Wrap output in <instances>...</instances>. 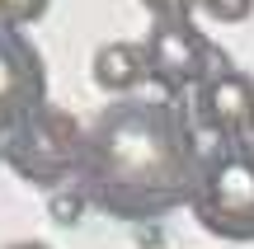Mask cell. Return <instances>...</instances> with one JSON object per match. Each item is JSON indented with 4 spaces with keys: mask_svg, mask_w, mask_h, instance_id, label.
I'll return each instance as SVG.
<instances>
[{
    "mask_svg": "<svg viewBox=\"0 0 254 249\" xmlns=\"http://www.w3.org/2000/svg\"><path fill=\"white\" fill-rule=\"evenodd\" d=\"M189 207L207 235L254 245V137L217 141L212 150H202L198 188Z\"/></svg>",
    "mask_w": 254,
    "mask_h": 249,
    "instance_id": "7a4b0ae2",
    "label": "cell"
},
{
    "mask_svg": "<svg viewBox=\"0 0 254 249\" xmlns=\"http://www.w3.org/2000/svg\"><path fill=\"white\" fill-rule=\"evenodd\" d=\"M47 5H52V0H0V24L28 28V24H38V19L47 14Z\"/></svg>",
    "mask_w": 254,
    "mask_h": 249,
    "instance_id": "9c48e42d",
    "label": "cell"
},
{
    "mask_svg": "<svg viewBox=\"0 0 254 249\" xmlns=\"http://www.w3.org/2000/svg\"><path fill=\"white\" fill-rule=\"evenodd\" d=\"M47 212H52V221H57V226H75L85 212H90V202H85V193H80L75 184H66V188H57V193H52Z\"/></svg>",
    "mask_w": 254,
    "mask_h": 249,
    "instance_id": "ba28073f",
    "label": "cell"
},
{
    "mask_svg": "<svg viewBox=\"0 0 254 249\" xmlns=\"http://www.w3.org/2000/svg\"><path fill=\"white\" fill-rule=\"evenodd\" d=\"M193 122L217 141H250L254 137V75L236 66H217L193 90Z\"/></svg>",
    "mask_w": 254,
    "mask_h": 249,
    "instance_id": "8992f818",
    "label": "cell"
},
{
    "mask_svg": "<svg viewBox=\"0 0 254 249\" xmlns=\"http://www.w3.org/2000/svg\"><path fill=\"white\" fill-rule=\"evenodd\" d=\"M198 169V122L174 99H118L85 127L75 188L104 216L155 221L193 198Z\"/></svg>",
    "mask_w": 254,
    "mask_h": 249,
    "instance_id": "6da1fadb",
    "label": "cell"
},
{
    "mask_svg": "<svg viewBox=\"0 0 254 249\" xmlns=\"http://www.w3.org/2000/svg\"><path fill=\"white\" fill-rule=\"evenodd\" d=\"M47 108V61L24 28L0 24V141Z\"/></svg>",
    "mask_w": 254,
    "mask_h": 249,
    "instance_id": "5b68a950",
    "label": "cell"
},
{
    "mask_svg": "<svg viewBox=\"0 0 254 249\" xmlns=\"http://www.w3.org/2000/svg\"><path fill=\"white\" fill-rule=\"evenodd\" d=\"M146 80V52L136 43H104L94 52V85L104 94H132Z\"/></svg>",
    "mask_w": 254,
    "mask_h": 249,
    "instance_id": "52a82bcc",
    "label": "cell"
},
{
    "mask_svg": "<svg viewBox=\"0 0 254 249\" xmlns=\"http://www.w3.org/2000/svg\"><path fill=\"white\" fill-rule=\"evenodd\" d=\"M5 249H52V245H43V240H14V245H5Z\"/></svg>",
    "mask_w": 254,
    "mask_h": 249,
    "instance_id": "7c38bea8",
    "label": "cell"
},
{
    "mask_svg": "<svg viewBox=\"0 0 254 249\" xmlns=\"http://www.w3.org/2000/svg\"><path fill=\"white\" fill-rule=\"evenodd\" d=\"M80 150H85V127L62 108H38L24 127H14L0 141V160L14 169L24 184L38 188H66V179L75 184L80 169Z\"/></svg>",
    "mask_w": 254,
    "mask_h": 249,
    "instance_id": "3957f363",
    "label": "cell"
},
{
    "mask_svg": "<svg viewBox=\"0 0 254 249\" xmlns=\"http://www.w3.org/2000/svg\"><path fill=\"white\" fill-rule=\"evenodd\" d=\"M146 9H151L155 24H184V19L198 9V0H141Z\"/></svg>",
    "mask_w": 254,
    "mask_h": 249,
    "instance_id": "30bf717a",
    "label": "cell"
},
{
    "mask_svg": "<svg viewBox=\"0 0 254 249\" xmlns=\"http://www.w3.org/2000/svg\"><path fill=\"white\" fill-rule=\"evenodd\" d=\"M146 52V80H155L165 90V99H179L184 90H198L217 66H226L217 56V47L193 28V19L184 24H155L151 38L141 43Z\"/></svg>",
    "mask_w": 254,
    "mask_h": 249,
    "instance_id": "277c9868",
    "label": "cell"
},
{
    "mask_svg": "<svg viewBox=\"0 0 254 249\" xmlns=\"http://www.w3.org/2000/svg\"><path fill=\"white\" fill-rule=\"evenodd\" d=\"M202 9H207L217 24H240V19H250L254 0H198Z\"/></svg>",
    "mask_w": 254,
    "mask_h": 249,
    "instance_id": "8fae6325",
    "label": "cell"
}]
</instances>
